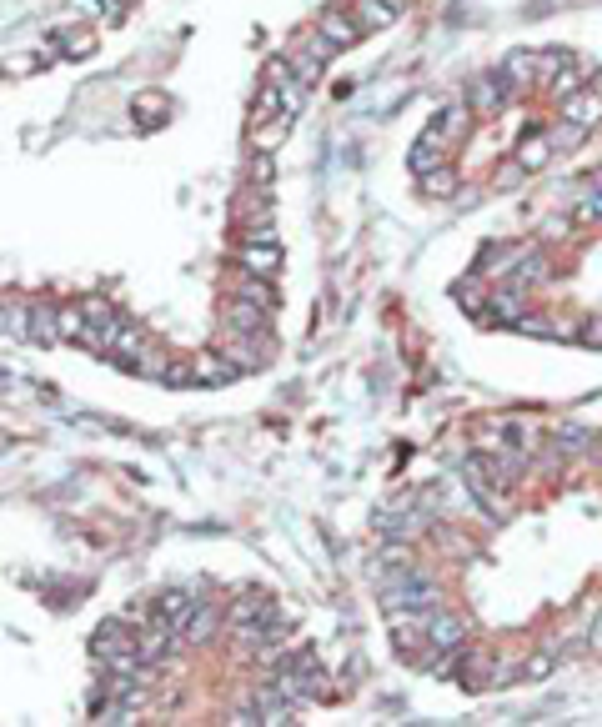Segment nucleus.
<instances>
[{
  "mask_svg": "<svg viewBox=\"0 0 602 727\" xmlns=\"http://www.w3.org/2000/svg\"><path fill=\"white\" fill-rule=\"evenodd\" d=\"M91 652H96L111 672H136V667H146V662H141V632L131 637L121 617H111V622H101V627L91 632Z\"/></svg>",
  "mask_w": 602,
  "mask_h": 727,
  "instance_id": "nucleus-1",
  "label": "nucleus"
},
{
  "mask_svg": "<svg viewBox=\"0 0 602 727\" xmlns=\"http://www.w3.org/2000/svg\"><path fill=\"white\" fill-rule=\"evenodd\" d=\"M572 66V56L567 51H507V61H502V76L512 81V86H552V76L557 71H567Z\"/></svg>",
  "mask_w": 602,
  "mask_h": 727,
  "instance_id": "nucleus-2",
  "label": "nucleus"
},
{
  "mask_svg": "<svg viewBox=\"0 0 602 727\" xmlns=\"http://www.w3.org/2000/svg\"><path fill=\"white\" fill-rule=\"evenodd\" d=\"M472 116H477V111L467 106V96H462V101H447V106H442V111L422 126V141H427V146H437V151H452V146L467 136Z\"/></svg>",
  "mask_w": 602,
  "mask_h": 727,
  "instance_id": "nucleus-3",
  "label": "nucleus"
},
{
  "mask_svg": "<svg viewBox=\"0 0 602 727\" xmlns=\"http://www.w3.org/2000/svg\"><path fill=\"white\" fill-rule=\"evenodd\" d=\"M236 266H246V271H261V276H276V271H281V246H276L271 226H261V231H241Z\"/></svg>",
  "mask_w": 602,
  "mask_h": 727,
  "instance_id": "nucleus-4",
  "label": "nucleus"
},
{
  "mask_svg": "<svg viewBox=\"0 0 602 727\" xmlns=\"http://www.w3.org/2000/svg\"><path fill=\"white\" fill-rule=\"evenodd\" d=\"M231 221H236L241 231H261V226H271V191L246 181L241 196H236V206H231Z\"/></svg>",
  "mask_w": 602,
  "mask_h": 727,
  "instance_id": "nucleus-5",
  "label": "nucleus"
},
{
  "mask_svg": "<svg viewBox=\"0 0 602 727\" xmlns=\"http://www.w3.org/2000/svg\"><path fill=\"white\" fill-rule=\"evenodd\" d=\"M241 372H261V367H271V341H266V331L261 336H236V331H226V346H221Z\"/></svg>",
  "mask_w": 602,
  "mask_h": 727,
  "instance_id": "nucleus-6",
  "label": "nucleus"
},
{
  "mask_svg": "<svg viewBox=\"0 0 602 727\" xmlns=\"http://www.w3.org/2000/svg\"><path fill=\"white\" fill-rule=\"evenodd\" d=\"M512 91H517V86H512L507 76H472V86H467V106H472L477 116H492V111L507 106Z\"/></svg>",
  "mask_w": 602,
  "mask_h": 727,
  "instance_id": "nucleus-7",
  "label": "nucleus"
},
{
  "mask_svg": "<svg viewBox=\"0 0 602 727\" xmlns=\"http://www.w3.org/2000/svg\"><path fill=\"white\" fill-rule=\"evenodd\" d=\"M221 321H226V331H236V336H261V331L271 326V306H256V301H241V296H231Z\"/></svg>",
  "mask_w": 602,
  "mask_h": 727,
  "instance_id": "nucleus-8",
  "label": "nucleus"
},
{
  "mask_svg": "<svg viewBox=\"0 0 602 727\" xmlns=\"http://www.w3.org/2000/svg\"><path fill=\"white\" fill-rule=\"evenodd\" d=\"M181 642H186V637H181V632H176L171 622L151 617V627L141 632V662H146V667H161V662H166V657H171V652H176Z\"/></svg>",
  "mask_w": 602,
  "mask_h": 727,
  "instance_id": "nucleus-9",
  "label": "nucleus"
},
{
  "mask_svg": "<svg viewBox=\"0 0 602 727\" xmlns=\"http://www.w3.org/2000/svg\"><path fill=\"white\" fill-rule=\"evenodd\" d=\"M557 116L572 121V126H582V131H597V126H602V96L582 86V91H572L567 101H557Z\"/></svg>",
  "mask_w": 602,
  "mask_h": 727,
  "instance_id": "nucleus-10",
  "label": "nucleus"
},
{
  "mask_svg": "<svg viewBox=\"0 0 602 727\" xmlns=\"http://www.w3.org/2000/svg\"><path fill=\"white\" fill-rule=\"evenodd\" d=\"M241 367L226 356V351H196L191 356V382L196 387H221V382H231Z\"/></svg>",
  "mask_w": 602,
  "mask_h": 727,
  "instance_id": "nucleus-11",
  "label": "nucleus"
},
{
  "mask_svg": "<svg viewBox=\"0 0 602 727\" xmlns=\"http://www.w3.org/2000/svg\"><path fill=\"white\" fill-rule=\"evenodd\" d=\"M407 11V0H352V16H357V26L372 36V31H387L397 16Z\"/></svg>",
  "mask_w": 602,
  "mask_h": 727,
  "instance_id": "nucleus-12",
  "label": "nucleus"
},
{
  "mask_svg": "<svg viewBox=\"0 0 602 727\" xmlns=\"http://www.w3.org/2000/svg\"><path fill=\"white\" fill-rule=\"evenodd\" d=\"M427 637H432V647L437 652H462V642H467V627H462V617L457 612H427Z\"/></svg>",
  "mask_w": 602,
  "mask_h": 727,
  "instance_id": "nucleus-13",
  "label": "nucleus"
},
{
  "mask_svg": "<svg viewBox=\"0 0 602 727\" xmlns=\"http://www.w3.org/2000/svg\"><path fill=\"white\" fill-rule=\"evenodd\" d=\"M317 26H322V31H327V36H332V41H337L342 51H347V46H357V41L367 36V31L357 26V16H352V6H327V11L317 16Z\"/></svg>",
  "mask_w": 602,
  "mask_h": 727,
  "instance_id": "nucleus-14",
  "label": "nucleus"
},
{
  "mask_svg": "<svg viewBox=\"0 0 602 727\" xmlns=\"http://www.w3.org/2000/svg\"><path fill=\"white\" fill-rule=\"evenodd\" d=\"M196 607H201V597H191V592H161L156 607H151V617H161V622H171L176 632H186V622H191Z\"/></svg>",
  "mask_w": 602,
  "mask_h": 727,
  "instance_id": "nucleus-15",
  "label": "nucleus"
},
{
  "mask_svg": "<svg viewBox=\"0 0 602 727\" xmlns=\"http://www.w3.org/2000/svg\"><path fill=\"white\" fill-rule=\"evenodd\" d=\"M231 296H241V301H256V306H271L276 311V286H271V276H261V271H236V281H231Z\"/></svg>",
  "mask_w": 602,
  "mask_h": 727,
  "instance_id": "nucleus-16",
  "label": "nucleus"
},
{
  "mask_svg": "<svg viewBox=\"0 0 602 727\" xmlns=\"http://www.w3.org/2000/svg\"><path fill=\"white\" fill-rule=\"evenodd\" d=\"M226 617H231V622H271V617H276V602H271L266 592H241V597L231 602Z\"/></svg>",
  "mask_w": 602,
  "mask_h": 727,
  "instance_id": "nucleus-17",
  "label": "nucleus"
},
{
  "mask_svg": "<svg viewBox=\"0 0 602 727\" xmlns=\"http://www.w3.org/2000/svg\"><path fill=\"white\" fill-rule=\"evenodd\" d=\"M171 361L176 356H166L161 346H146L141 356H131V361H121L126 372H136V377H151V382H166V372H171Z\"/></svg>",
  "mask_w": 602,
  "mask_h": 727,
  "instance_id": "nucleus-18",
  "label": "nucleus"
},
{
  "mask_svg": "<svg viewBox=\"0 0 602 727\" xmlns=\"http://www.w3.org/2000/svg\"><path fill=\"white\" fill-rule=\"evenodd\" d=\"M96 46H101V31H96V26H76V31L56 36V51H61L66 61H86Z\"/></svg>",
  "mask_w": 602,
  "mask_h": 727,
  "instance_id": "nucleus-19",
  "label": "nucleus"
},
{
  "mask_svg": "<svg viewBox=\"0 0 602 727\" xmlns=\"http://www.w3.org/2000/svg\"><path fill=\"white\" fill-rule=\"evenodd\" d=\"M552 151H557V146H552V136H547V131H542V136L532 131V136H522V141H517V151H512V156H517V161L527 166V176H532V171H542V166L552 161Z\"/></svg>",
  "mask_w": 602,
  "mask_h": 727,
  "instance_id": "nucleus-20",
  "label": "nucleus"
},
{
  "mask_svg": "<svg viewBox=\"0 0 602 727\" xmlns=\"http://www.w3.org/2000/svg\"><path fill=\"white\" fill-rule=\"evenodd\" d=\"M146 346H151L146 326H141V321H126V316H121V326H116V341H111V356L131 361V356H141Z\"/></svg>",
  "mask_w": 602,
  "mask_h": 727,
  "instance_id": "nucleus-21",
  "label": "nucleus"
},
{
  "mask_svg": "<svg viewBox=\"0 0 602 727\" xmlns=\"http://www.w3.org/2000/svg\"><path fill=\"white\" fill-rule=\"evenodd\" d=\"M216 627H221V612H216L211 602H201V607L191 612V622H186V632H181V637H186L191 647H206V642L216 637Z\"/></svg>",
  "mask_w": 602,
  "mask_h": 727,
  "instance_id": "nucleus-22",
  "label": "nucleus"
},
{
  "mask_svg": "<svg viewBox=\"0 0 602 727\" xmlns=\"http://www.w3.org/2000/svg\"><path fill=\"white\" fill-rule=\"evenodd\" d=\"M31 341H41V346H56V341H66V321H61V311H56V306H36Z\"/></svg>",
  "mask_w": 602,
  "mask_h": 727,
  "instance_id": "nucleus-23",
  "label": "nucleus"
},
{
  "mask_svg": "<svg viewBox=\"0 0 602 727\" xmlns=\"http://www.w3.org/2000/svg\"><path fill=\"white\" fill-rule=\"evenodd\" d=\"M291 121H296V116H276V121L251 126V146H256V151H276V146L291 136Z\"/></svg>",
  "mask_w": 602,
  "mask_h": 727,
  "instance_id": "nucleus-24",
  "label": "nucleus"
},
{
  "mask_svg": "<svg viewBox=\"0 0 602 727\" xmlns=\"http://www.w3.org/2000/svg\"><path fill=\"white\" fill-rule=\"evenodd\" d=\"M517 316H522V286L497 291L492 306H487V321H507V326H517Z\"/></svg>",
  "mask_w": 602,
  "mask_h": 727,
  "instance_id": "nucleus-25",
  "label": "nucleus"
},
{
  "mask_svg": "<svg viewBox=\"0 0 602 727\" xmlns=\"http://www.w3.org/2000/svg\"><path fill=\"white\" fill-rule=\"evenodd\" d=\"M136 121H146V126H161L166 116H171V96H161V91H146V96H136Z\"/></svg>",
  "mask_w": 602,
  "mask_h": 727,
  "instance_id": "nucleus-26",
  "label": "nucleus"
},
{
  "mask_svg": "<svg viewBox=\"0 0 602 727\" xmlns=\"http://www.w3.org/2000/svg\"><path fill=\"white\" fill-rule=\"evenodd\" d=\"M537 281H552V261L547 256H522L512 266V286H537Z\"/></svg>",
  "mask_w": 602,
  "mask_h": 727,
  "instance_id": "nucleus-27",
  "label": "nucleus"
},
{
  "mask_svg": "<svg viewBox=\"0 0 602 727\" xmlns=\"http://www.w3.org/2000/svg\"><path fill=\"white\" fill-rule=\"evenodd\" d=\"M296 46H301V51H312V56H317L322 66H327V61H332V56L342 51V46H337V41H332V36L322 31V26H312V31H301V36H296Z\"/></svg>",
  "mask_w": 602,
  "mask_h": 727,
  "instance_id": "nucleus-28",
  "label": "nucleus"
},
{
  "mask_svg": "<svg viewBox=\"0 0 602 727\" xmlns=\"http://www.w3.org/2000/svg\"><path fill=\"white\" fill-rule=\"evenodd\" d=\"M286 66H291V76H296V81H307V86L322 76V61H317L312 51H301L296 41H291V51H286Z\"/></svg>",
  "mask_w": 602,
  "mask_h": 727,
  "instance_id": "nucleus-29",
  "label": "nucleus"
},
{
  "mask_svg": "<svg viewBox=\"0 0 602 727\" xmlns=\"http://www.w3.org/2000/svg\"><path fill=\"white\" fill-rule=\"evenodd\" d=\"M422 191H427V196H437V201H442V196H457V171H452V166L422 171Z\"/></svg>",
  "mask_w": 602,
  "mask_h": 727,
  "instance_id": "nucleus-30",
  "label": "nucleus"
},
{
  "mask_svg": "<svg viewBox=\"0 0 602 727\" xmlns=\"http://www.w3.org/2000/svg\"><path fill=\"white\" fill-rule=\"evenodd\" d=\"M31 321H36V306H6V336L11 341H31Z\"/></svg>",
  "mask_w": 602,
  "mask_h": 727,
  "instance_id": "nucleus-31",
  "label": "nucleus"
},
{
  "mask_svg": "<svg viewBox=\"0 0 602 727\" xmlns=\"http://www.w3.org/2000/svg\"><path fill=\"white\" fill-rule=\"evenodd\" d=\"M552 447H557L562 457H577V452H592V432H587V427H562V432L552 437Z\"/></svg>",
  "mask_w": 602,
  "mask_h": 727,
  "instance_id": "nucleus-32",
  "label": "nucleus"
},
{
  "mask_svg": "<svg viewBox=\"0 0 602 727\" xmlns=\"http://www.w3.org/2000/svg\"><path fill=\"white\" fill-rule=\"evenodd\" d=\"M582 86H587V76H582L577 66H567V71H557V76H552L547 96H552V101H567V96H572V91H582Z\"/></svg>",
  "mask_w": 602,
  "mask_h": 727,
  "instance_id": "nucleus-33",
  "label": "nucleus"
},
{
  "mask_svg": "<svg viewBox=\"0 0 602 727\" xmlns=\"http://www.w3.org/2000/svg\"><path fill=\"white\" fill-rule=\"evenodd\" d=\"M547 321H552L547 336H557V341H582V326H587V321H577L572 311H552Z\"/></svg>",
  "mask_w": 602,
  "mask_h": 727,
  "instance_id": "nucleus-34",
  "label": "nucleus"
},
{
  "mask_svg": "<svg viewBox=\"0 0 602 727\" xmlns=\"http://www.w3.org/2000/svg\"><path fill=\"white\" fill-rule=\"evenodd\" d=\"M547 136H552V146H557V151H572V146H582V141H587V131H582V126H572V121H562V116H557V126H552Z\"/></svg>",
  "mask_w": 602,
  "mask_h": 727,
  "instance_id": "nucleus-35",
  "label": "nucleus"
},
{
  "mask_svg": "<svg viewBox=\"0 0 602 727\" xmlns=\"http://www.w3.org/2000/svg\"><path fill=\"white\" fill-rule=\"evenodd\" d=\"M572 221H602V191H577Z\"/></svg>",
  "mask_w": 602,
  "mask_h": 727,
  "instance_id": "nucleus-36",
  "label": "nucleus"
},
{
  "mask_svg": "<svg viewBox=\"0 0 602 727\" xmlns=\"http://www.w3.org/2000/svg\"><path fill=\"white\" fill-rule=\"evenodd\" d=\"M271 171H276V166H271V151H256V156L246 161V181H251V186H266Z\"/></svg>",
  "mask_w": 602,
  "mask_h": 727,
  "instance_id": "nucleus-37",
  "label": "nucleus"
},
{
  "mask_svg": "<svg viewBox=\"0 0 602 727\" xmlns=\"http://www.w3.org/2000/svg\"><path fill=\"white\" fill-rule=\"evenodd\" d=\"M457 301H462V306H467L472 316H487V306H492V301H487V296H482L477 286H457Z\"/></svg>",
  "mask_w": 602,
  "mask_h": 727,
  "instance_id": "nucleus-38",
  "label": "nucleus"
},
{
  "mask_svg": "<svg viewBox=\"0 0 602 727\" xmlns=\"http://www.w3.org/2000/svg\"><path fill=\"white\" fill-rule=\"evenodd\" d=\"M517 331H527V336H547V331H552V321H547V316L522 311V316H517Z\"/></svg>",
  "mask_w": 602,
  "mask_h": 727,
  "instance_id": "nucleus-39",
  "label": "nucleus"
},
{
  "mask_svg": "<svg viewBox=\"0 0 602 727\" xmlns=\"http://www.w3.org/2000/svg\"><path fill=\"white\" fill-rule=\"evenodd\" d=\"M582 341L602 351V311H597V316H587V326H582Z\"/></svg>",
  "mask_w": 602,
  "mask_h": 727,
  "instance_id": "nucleus-40",
  "label": "nucleus"
},
{
  "mask_svg": "<svg viewBox=\"0 0 602 727\" xmlns=\"http://www.w3.org/2000/svg\"><path fill=\"white\" fill-rule=\"evenodd\" d=\"M552 662H557V657H552V652H542V657H532L522 672H527V677H547V672H552Z\"/></svg>",
  "mask_w": 602,
  "mask_h": 727,
  "instance_id": "nucleus-41",
  "label": "nucleus"
},
{
  "mask_svg": "<svg viewBox=\"0 0 602 727\" xmlns=\"http://www.w3.org/2000/svg\"><path fill=\"white\" fill-rule=\"evenodd\" d=\"M587 652L592 657H602V612L592 617V627H587Z\"/></svg>",
  "mask_w": 602,
  "mask_h": 727,
  "instance_id": "nucleus-42",
  "label": "nucleus"
}]
</instances>
